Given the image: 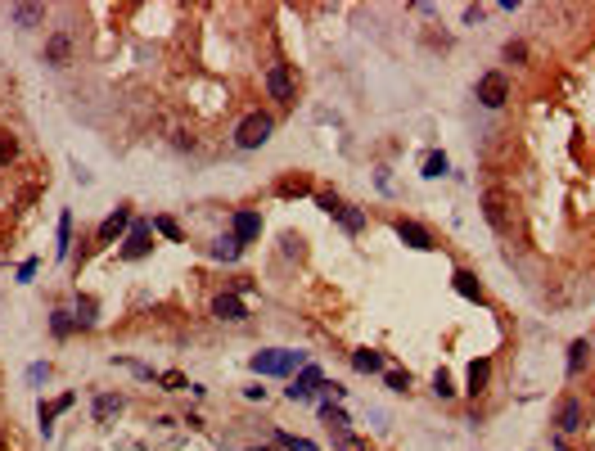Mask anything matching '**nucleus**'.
I'll return each mask as SVG.
<instances>
[{
    "label": "nucleus",
    "instance_id": "obj_1",
    "mask_svg": "<svg viewBox=\"0 0 595 451\" xmlns=\"http://www.w3.org/2000/svg\"><path fill=\"white\" fill-rule=\"evenodd\" d=\"M248 365H253V375H262V379H284V375L302 370L307 357H302V352H293V348H266V352H257Z\"/></svg>",
    "mask_w": 595,
    "mask_h": 451
},
{
    "label": "nucleus",
    "instance_id": "obj_2",
    "mask_svg": "<svg viewBox=\"0 0 595 451\" xmlns=\"http://www.w3.org/2000/svg\"><path fill=\"white\" fill-rule=\"evenodd\" d=\"M271 131H276V118L257 108V113H248L239 127H234V144H239V149H262L271 140Z\"/></svg>",
    "mask_w": 595,
    "mask_h": 451
},
{
    "label": "nucleus",
    "instance_id": "obj_3",
    "mask_svg": "<svg viewBox=\"0 0 595 451\" xmlns=\"http://www.w3.org/2000/svg\"><path fill=\"white\" fill-rule=\"evenodd\" d=\"M320 384H325V370L307 361L302 370H298V379H293L289 388H284V397H289V401H312V397L320 393Z\"/></svg>",
    "mask_w": 595,
    "mask_h": 451
},
{
    "label": "nucleus",
    "instance_id": "obj_4",
    "mask_svg": "<svg viewBox=\"0 0 595 451\" xmlns=\"http://www.w3.org/2000/svg\"><path fill=\"white\" fill-rule=\"evenodd\" d=\"M482 217H487V222L501 230V235H510L514 230V212H510V199H505L501 190H487L482 194Z\"/></svg>",
    "mask_w": 595,
    "mask_h": 451
},
{
    "label": "nucleus",
    "instance_id": "obj_5",
    "mask_svg": "<svg viewBox=\"0 0 595 451\" xmlns=\"http://www.w3.org/2000/svg\"><path fill=\"white\" fill-rule=\"evenodd\" d=\"M510 100V81H505V72H482L478 77V104L482 108H501Z\"/></svg>",
    "mask_w": 595,
    "mask_h": 451
},
{
    "label": "nucleus",
    "instance_id": "obj_6",
    "mask_svg": "<svg viewBox=\"0 0 595 451\" xmlns=\"http://www.w3.org/2000/svg\"><path fill=\"white\" fill-rule=\"evenodd\" d=\"M144 253H154V222H131L127 239H122V258H144Z\"/></svg>",
    "mask_w": 595,
    "mask_h": 451
},
{
    "label": "nucleus",
    "instance_id": "obj_7",
    "mask_svg": "<svg viewBox=\"0 0 595 451\" xmlns=\"http://www.w3.org/2000/svg\"><path fill=\"white\" fill-rule=\"evenodd\" d=\"M127 230H131V208L122 203L118 212H108L104 222H99V230H95V244H118L122 235H127Z\"/></svg>",
    "mask_w": 595,
    "mask_h": 451
},
{
    "label": "nucleus",
    "instance_id": "obj_8",
    "mask_svg": "<svg viewBox=\"0 0 595 451\" xmlns=\"http://www.w3.org/2000/svg\"><path fill=\"white\" fill-rule=\"evenodd\" d=\"M266 91H271V100H280V104H289L293 100V72L276 64V68H266Z\"/></svg>",
    "mask_w": 595,
    "mask_h": 451
},
{
    "label": "nucleus",
    "instance_id": "obj_9",
    "mask_svg": "<svg viewBox=\"0 0 595 451\" xmlns=\"http://www.w3.org/2000/svg\"><path fill=\"white\" fill-rule=\"evenodd\" d=\"M230 226H234L230 235L239 239V244H253L257 235H262V212H253V208H239V212H234V222H230Z\"/></svg>",
    "mask_w": 595,
    "mask_h": 451
},
{
    "label": "nucleus",
    "instance_id": "obj_10",
    "mask_svg": "<svg viewBox=\"0 0 595 451\" xmlns=\"http://www.w3.org/2000/svg\"><path fill=\"white\" fill-rule=\"evenodd\" d=\"M392 230H397V239H406L411 249H433V235L419 222H406V217H397L392 222Z\"/></svg>",
    "mask_w": 595,
    "mask_h": 451
},
{
    "label": "nucleus",
    "instance_id": "obj_11",
    "mask_svg": "<svg viewBox=\"0 0 595 451\" xmlns=\"http://www.w3.org/2000/svg\"><path fill=\"white\" fill-rule=\"evenodd\" d=\"M582 420H586V411H582L577 397H564L560 401V416H555V424H560V433H577Z\"/></svg>",
    "mask_w": 595,
    "mask_h": 451
},
{
    "label": "nucleus",
    "instance_id": "obj_12",
    "mask_svg": "<svg viewBox=\"0 0 595 451\" xmlns=\"http://www.w3.org/2000/svg\"><path fill=\"white\" fill-rule=\"evenodd\" d=\"M72 401H77V393H64V397H55V401H41V411H36V416H41V433L55 429V420L64 416V411H72Z\"/></svg>",
    "mask_w": 595,
    "mask_h": 451
},
{
    "label": "nucleus",
    "instance_id": "obj_13",
    "mask_svg": "<svg viewBox=\"0 0 595 451\" xmlns=\"http://www.w3.org/2000/svg\"><path fill=\"white\" fill-rule=\"evenodd\" d=\"M212 316H217V321H244L248 307L239 302V294H217L212 298Z\"/></svg>",
    "mask_w": 595,
    "mask_h": 451
},
{
    "label": "nucleus",
    "instance_id": "obj_14",
    "mask_svg": "<svg viewBox=\"0 0 595 451\" xmlns=\"http://www.w3.org/2000/svg\"><path fill=\"white\" fill-rule=\"evenodd\" d=\"M451 285H455V294H460V298L482 302V285H478V275H474V271H455V275H451Z\"/></svg>",
    "mask_w": 595,
    "mask_h": 451
},
{
    "label": "nucleus",
    "instance_id": "obj_15",
    "mask_svg": "<svg viewBox=\"0 0 595 451\" xmlns=\"http://www.w3.org/2000/svg\"><path fill=\"white\" fill-rule=\"evenodd\" d=\"M122 406H127V401H122L118 393H104V397H95V406H91V416L104 424V420H113V416H122Z\"/></svg>",
    "mask_w": 595,
    "mask_h": 451
},
{
    "label": "nucleus",
    "instance_id": "obj_16",
    "mask_svg": "<svg viewBox=\"0 0 595 451\" xmlns=\"http://www.w3.org/2000/svg\"><path fill=\"white\" fill-rule=\"evenodd\" d=\"M68 55H72V41H68L64 32H59V36H50V41H45V59H50L55 68H64V64H68Z\"/></svg>",
    "mask_w": 595,
    "mask_h": 451
},
{
    "label": "nucleus",
    "instance_id": "obj_17",
    "mask_svg": "<svg viewBox=\"0 0 595 451\" xmlns=\"http://www.w3.org/2000/svg\"><path fill=\"white\" fill-rule=\"evenodd\" d=\"M320 420H325L329 429H334V438L347 433V424H352V420H347V411H343V406H334V401H320Z\"/></svg>",
    "mask_w": 595,
    "mask_h": 451
},
{
    "label": "nucleus",
    "instance_id": "obj_18",
    "mask_svg": "<svg viewBox=\"0 0 595 451\" xmlns=\"http://www.w3.org/2000/svg\"><path fill=\"white\" fill-rule=\"evenodd\" d=\"M487 375H492V361L487 357H478V361H469V393H482V388H487Z\"/></svg>",
    "mask_w": 595,
    "mask_h": 451
},
{
    "label": "nucleus",
    "instance_id": "obj_19",
    "mask_svg": "<svg viewBox=\"0 0 595 451\" xmlns=\"http://www.w3.org/2000/svg\"><path fill=\"white\" fill-rule=\"evenodd\" d=\"M352 365H356L361 375H379V370H383V357H379L375 348H361V352H352Z\"/></svg>",
    "mask_w": 595,
    "mask_h": 451
},
{
    "label": "nucleus",
    "instance_id": "obj_20",
    "mask_svg": "<svg viewBox=\"0 0 595 451\" xmlns=\"http://www.w3.org/2000/svg\"><path fill=\"white\" fill-rule=\"evenodd\" d=\"M9 18H14L18 28H32V23L45 18V5H14V9H9Z\"/></svg>",
    "mask_w": 595,
    "mask_h": 451
},
{
    "label": "nucleus",
    "instance_id": "obj_21",
    "mask_svg": "<svg viewBox=\"0 0 595 451\" xmlns=\"http://www.w3.org/2000/svg\"><path fill=\"white\" fill-rule=\"evenodd\" d=\"M446 172H451V158H446L442 149H433V154L424 158V176H429V181H438V176H446Z\"/></svg>",
    "mask_w": 595,
    "mask_h": 451
},
{
    "label": "nucleus",
    "instance_id": "obj_22",
    "mask_svg": "<svg viewBox=\"0 0 595 451\" xmlns=\"http://www.w3.org/2000/svg\"><path fill=\"white\" fill-rule=\"evenodd\" d=\"M239 253H244V244L234 239V235H226V239H217V244H212V258H217V262H234Z\"/></svg>",
    "mask_w": 595,
    "mask_h": 451
},
{
    "label": "nucleus",
    "instance_id": "obj_23",
    "mask_svg": "<svg viewBox=\"0 0 595 451\" xmlns=\"http://www.w3.org/2000/svg\"><path fill=\"white\" fill-rule=\"evenodd\" d=\"M339 222H343V230H347V235H361V230H366V212H361V208H347V203H343Z\"/></svg>",
    "mask_w": 595,
    "mask_h": 451
},
{
    "label": "nucleus",
    "instance_id": "obj_24",
    "mask_svg": "<svg viewBox=\"0 0 595 451\" xmlns=\"http://www.w3.org/2000/svg\"><path fill=\"white\" fill-rule=\"evenodd\" d=\"M55 253H59V258H68V253H72V212L59 217V244H55Z\"/></svg>",
    "mask_w": 595,
    "mask_h": 451
},
{
    "label": "nucleus",
    "instance_id": "obj_25",
    "mask_svg": "<svg viewBox=\"0 0 595 451\" xmlns=\"http://www.w3.org/2000/svg\"><path fill=\"white\" fill-rule=\"evenodd\" d=\"M586 352H591L586 338H577V343L568 348V375H582V365H586Z\"/></svg>",
    "mask_w": 595,
    "mask_h": 451
},
{
    "label": "nucleus",
    "instance_id": "obj_26",
    "mask_svg": "<svg viewBox=\"0 0 595 451\" xmlns=\"http://www.w3.org/2000/svg\"><path fill=\"white\" fill-rule=\"evenodd\" d=\"M276 443H280L284 451H320L312 438H298V433H276Z\"/></svg>",
    "mask_w": 595,
    "mask_h": 451
},
{
    "label": "nucleus",
    "instance_id": "obj_27",
    "mask_svg": "<svg viewBox=\"0 0 595 451\" xmlns=\"http://www.w3.org/2000/svg\"><path fill=\"white\" fill-rule=\"evenodd\" d=\"M72 325H77V316H68V312H50V330H55V338H68V334H72Z\"/></svg>",
    "mask_w": 595,
    "mask_h": 451
},
{
    "label": "nucleus",
    "instance_id": "obj_28",
    "mask_svg": "<svg viewBox=\"0 0 595 451\" xmlns=\"http://www.w3.org/2000/svg\"><path fill=\"white\" fill-rule=\"evenodd\" d=\"M154 230H158L163 239H171V244H181V239H185V235H181V226H176V217H154Z\"/></svg>",
    "mask_w": 595,
    "mask_h": 451
},
{
    "label": "nucleus",
    "instance_id": "obj_29",
    "mask_svg": "<svg viewBox=\"0 0 595 451\" xmlns=\"http://www.w3.org/2000/svg\"><path fill=\"white\" fill-rule=\"evenodd\" d=\"M307 190H312V181H307V176H289V181H280V194H284V199H293V194H307Z\"/></svg>",
    "mask_w": 595,
    "mask_h": 451
},
{
    "label": "nucleus",
    "instance_id": "obj_30",
    "mask_svg": "<svg viewBox=\"0 0 595 451\" xmlns=\"http://www.w3.org/2000/svg\"><path fill=\"white\" fill-rule=\"evenodd\" d=\"M158 384H163L167 393H181V388H190V379H185L181 370H167V375H158Z\"/></svg>",
    "mask_w": 595,
    "mask_h": 451
},
{
    "label": "nucleus",
    "instance_id": "obj_31",
    "mask_svg": "<svg viewBox=\"0 0 595 451\" xmlns=\"http://www.w3.org/2000/svg\"><path fill=\"white\" fill-rule=\"evenodd\" d=\"M433 393H438V397H455V384H451V375H446V370L433 375Z\"/></svg>",
    "mask_w": 595,
    "mask_h": 451
},
{
    "label": "nucleus",
    "instance_id": "obj_32",
    "mask_svg": "<svg viewBox=\"0 0 595 451\" xmlns=\"http://www.w3.org/2000/svg\"><path fill=\"white\" fill-rule=\"evenodd\" d=\"M316 208H320V212H329V217H339V212H343V203H339V194H316Z\"/></svg>",
    "mask_w": 595,
    "mask_h": 451
},
{
    "label": "nucleus",
    "instance_id": "obj_33",
    "mask_svg": "<svg viewBox=\"0 0 595 451\" xmlns=\"http://www.w3.org/2000/svg\"><path fill=\"white\" fill-rule=\"evenodd\" d=\"M77 325H95V298H77Z\"/></svg>",
    "mask_w": 595,
    "mask_h": 451
},
{
    "label": "nucleus",
    "instance_id": "obj_34",
    "mask_svg": "<svg viewBox=\"0 0 595 451\" xmlns=\"http://www.w3.org/2000/svg\"><path fill=\"white\" fill-rule=\"evenodd\" d=\"M383 384H388L392 393H406V388H411V375H402V370H388V375H383Z\"/></svg>",
    "mask_w": 595,
    "mask_h": 451
},
{
    "label": "nucleus",
    "instance_id": "obj_35",
    "mask_svg": "<svg viewBox=\"0 0 595 451\" xmlns=\"http://www.w3.org/2000/svg\"><path fill=\"white\" fill-rule=\"evenodd\" d=\"M14 154H18L14 136H5V131H0V163H14Z\"/></svg>",
    "mask_w": 595,
    "mask_h": 451
},
{
    "label": "nucleus",
    "instance_id": "obj_36",
    "mask_svg": "<svg viewBox=\"0 0 595 451\" xmlns=\"http://www.w3.org/2000/svg\"><path fill=\"white\" fill-rule=\"evenodd\" d=\"M284 258H302V235H284Z\"/></svg>",
    "mask_w": 595,
    "mask_h": 451
},
{
    "label": "nucleus",
    "instance_id": "obj_37",
    "mask_svg": "<svg viewBox=\"0 0 595 451\" xmlns=\"http://www.w3.org/2000/svg\"><path fill=\"white\" fill-rule=\"evenodd\" d=\"M334 443H339V451H366V443H361V438H352V433H339Z\"/></svg>",
    "mask_w": 595,
    "mask_h": 451
},
{
    "label": "nucleus",
    "instance_id": "obj_38",
    "mask_svg": "<svg viewBox=\"0 0 595 451\" xmlns=\"http://www.w3.org/2000/svg\"><path fill=\"white\" fill-rule=\"evenodd\" d=\"M505 59H510V64H518V59H528V45H523V41H510V45H505Z\"/></svg>",
    "mask_w": 595,
    "mask_h": 451
},
{
    "label": "nucleus",
    "instance_id": "obj_39",
    "mask_svg": "<svg viewBox=\"0 0 595 451\" xmlns=\"http://www.w3.org/2000/svg\"><path fill=\"white\" fill-rule=\"evenodd\" d=\"M45 379H50V365H41V361H36L32 370H28V384H45Z\"/></svg>",
    "mask_w": 595,
    "mask_h": 451
},
{
    "label": "nucleus",
    "instance_id": "obj_40",
    "mask_svg": "<svg viewBox=\"0 0 595 451\" xmlns=\"http://www.w3.org/2000/svg\"><path fill=\"white\" fill-rule=\"evenodd\" d=\"M32 275H36V258H28V262H23V266H18V285H28V280H32Z\"/></svg>",
    "mask_w": 595,
    "mask_h": 451
},
{
    "label": "nucleus",
    "instance_id": "obj_41",
    "mask_svg": "<svg viewBox=\"0 0 595 451\" xmlns=\"http://www.w3.org/2000/svg\"><path fill=\"white\" fill-rule=\"evenodd\" d=\"M244 397H248V401H266V388H262V384H248Z\"/></svg>",
    "mask_w": 595,
    "mask_h": 451
},
{
    "label": "nucleus",
    "instance_id": "obj_42",
    "mask_svg": "<svg viewBox=\"0 0 595 451\" xmlns=\"http://www.w3.org/2000/svg\"><path fill=\"white\" fill-rule=\"evenodd\" d=\"M591 352H595V343H591Z\"/></svg>",
    "mask_w": 595,
    "mask_h": 451
}]
</instances>
